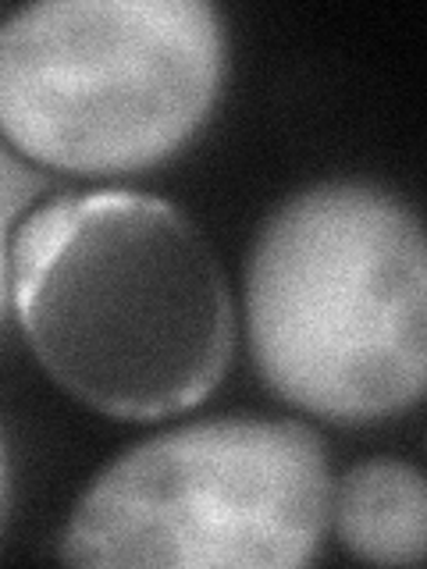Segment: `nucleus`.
I'll use <instances>...</instances> for the list:
<instances>
[{"mask_svg":"<svg viewBox=\"0 0 427 569\" xmlns=\"http://www.w3.org/2000/svg\"><path fill=\"white\" fill-rule=\"evenodd\" d=\"M257 367L281 399L370 420L420 399L427 249L417 213L370 182H320L264 221L246 263Z\"/></svg>","mask_w":427,"mask_h":569,"instance_id":"2","label":"nucleus"},{"mask_svg":"<svg viewBox=\"0 0 427 569\" xmlns=\"http://www.w3.org/2000/svg\"><path fill=\"white\" fill-rule=\"evenodd\" d=\"M11 299L50 378L125 420L200 406L236 342L207 236L150 192H64L29 210L11 242Z\"/></svg>","mask_w":427,"mask_h":569,"instance_id":"1","label":"nucleus"},{"mask_svg":"<svg viewBox=\"0 0 427 569\" xmlns=\"http://www.w3.org/2000/svg\"><path fill=\"white\" fill-rule=\"evenodd\" d=\"M0 506H4V449H0Z\"/></svg>","mask_w":427,"mask_h":569,"instance_id":"7","label":"nucleus"},{"mask_svg":"<svg viewBox=\"0 0 427 569\" xmlns=\"http://www.w3.org/2000/svg\"><path fill=\"white\" fill-rule=\"evenodd\" d=\"M221 79L225 29L207 0H40L0 22V132L61 171L171 157Z\"/></svg>","mask_w":427,"mask_h":569,"instance_id":"3","label":"nucleus"},{"mask_svg":"<svg viewBox=\"0 0 427 569\" xmlns=\"http://www.w3.org/2000/svg\"><path fill=\"white\" fill-rule=\"evenodd\" d=\"M331 473L296 420L225 417L153 435L79 498L61 559L79 566H307L325 541Z\"/></svg>","mask_w":427,"mask_h":569,"instance_id":"4","label":"nucleus"},{"mask_svg":"<svg viewBox=\"0 0 427 569\" xmlns=\"http://www.w3.org/2000/svg\"><path fill=\"white\" fill-rule=\"evenodd\" d=\"M331 506L352 556L381 566H414L424 559L427 495L417 467L367 459L342 477Z\"/></svg>","mask_w":427,"mask_h":569,"instance_id":"5","label":"nucleus"},{"mask_svg":"<svg viewBox=\"0 0 427 569\" xmlns=\"http://www.w3.org/2000/svg\"><path fill=\"white\" fill-rule=\"evenodd\" d=\"M8 289H11V278H8V260H4V249H0V313H4Z\"/></svg>","mask_w":427,"mask_h":569,"instance_id":"6","label":"nucleus"}]
</instances>
